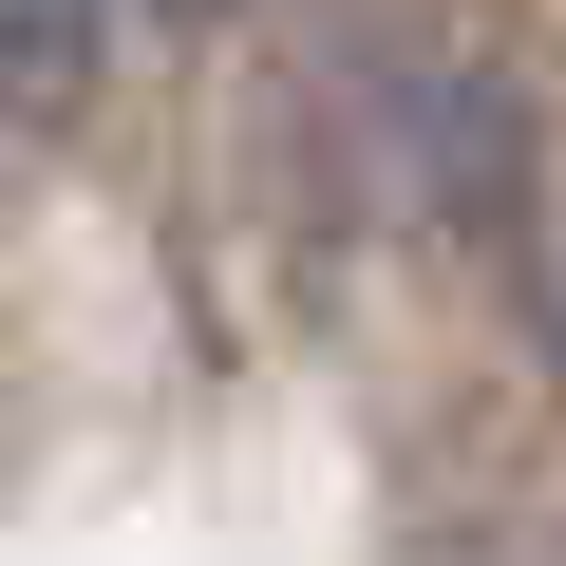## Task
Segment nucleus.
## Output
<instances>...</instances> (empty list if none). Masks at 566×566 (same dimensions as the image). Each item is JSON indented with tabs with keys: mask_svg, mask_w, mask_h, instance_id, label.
<instances>
[{
	"mask_svg": "<svg viewBox=\"0 0 566 566\" xmlns=\"http://www.w3.org/2000/svg\"><path fill=\"white\" fill-rule=\"evenodd\" d=\"M170 20H227V0H170Z\"/></svg>",
	"mask_w": 566,
	"mask_h": 566,
	"instance_id": "nucleus-2",
	"label": "nucleus"
},
{
	"mask_svg": "<svg viewBox=\"0 0 566 566\" xmlns=\"http://www.w3.org/2000/svg\"><path fill=\"white\" fill-rule=\"evenodd\" d=\"M95 39H114V0H0V76H20V114H39V133L95 95Z\"/></svg>",
	"mask_w": 566,
	"mask_h": 566,
	"instance_id": "nucleus-1",
	"label": "nucleus"
}]
</instances>
